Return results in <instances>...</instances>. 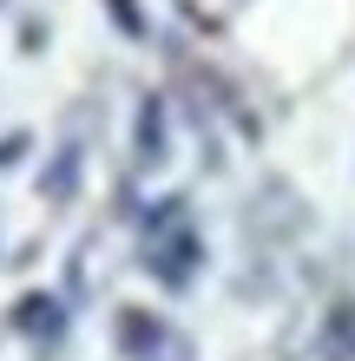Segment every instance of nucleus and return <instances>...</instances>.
Wrapping results in <instances>:
<instances>
[{"label":"nucleus","instance_id":"obj_8","mask_svg":"<svg viewBox=\"0 0 355 361\" xmlns=\"http://www.w3.org/2000/svg\"><path fill=\"white\" fill-rule=\"evenodd\" d=\"M20 152H27V138H20V132H13V138H0V164H13Z\"/></svg>","mask_w":355,"mask_h":361},{"label":"nucleus","instance_id":"obj_1","mask_svg":"<svg viewBox=\"0 0 355 361\" xmlns=\"http://www.w3.org/2000/svg\"><path fill=\"white\" fill-rule=\"evenodd\" d=\"M198 257H204V243L191 237V230H172L164 243H152V250H145V269H152L164 289H184V283L198 276Z\"/></svg>","mask_w":355,"mask_h":361},{"label":"nucleus","instance_id":"obj_3","mask_svg":"<svg viewBox=\"0 0 355 361\" xmlns=\"http://www.w3.org/2000/svg\"><path fill=\"white\" fill-rule=\"evenodd\" d=\"M13 329L33 335V342H40V335H59V329H66L59 295H20V302H13Z\"/></svg>","mask_w":355,"mask_h":361},{"label":"nucleus","instance_id":"obj_4","mask_svg":"<svg viewBox=\"0 0 355 361\" xmlns=\"http://www.w3.org/2000/svg\"><path fill=\"white\" fill-rule=\"evenodd\" d=\"M316 348H323V361H355V302H336L323 315Z\"/></svg>","mask_w":355,"mask_h":361},{"label":"nucleus","instance_id":"obj_7","mask_svg":"<svg viewBox=\"0 0 355 361\" xmlns=\"http://www.w3.org/2000/svg\"><path fill=\"white\" fill-rule=\"evenodd\" d=\"M106 7H112V20H119L125 33H145V13L132 7V0H106Z\"/></svg>","mask_w":355,"mask_h":361},{"label":"nucleus","instance_id":"obj_6","mask_svg":"<svg viewBox=\"0 0 355 361\" xmlns=\"http://www.w3.org/2000/svg\"><path fill=\"white\" fill-rule=\"evenodd\" d=\"M73 184H79V152L66 145V152L53 158V171L40 178V190H47V197H73Z\"/></svg>","mask_w":355,"mask_h":361},{"label":"nucleus","instance_id":"obj_2","mask_svg":"<svg viewBox=\"0 0 355 361\" xmlns=\"http://www.w3.org/2000/svg\"><path fill=\"white\" fill-rule=\"evenodd\" d=\"M158 342H164V329H158L152 309H119V355L125 361H152Z\"/></svg>","mask_w":355,"mask_h":361},{"label":"nucleus","instance_id":"obj_5","mask_svg":"<svg viewBox=\"0 0 355 361\" xmlns=\"http://www.w3.org/2000/svg\"><path fill=\"white\" fill-rule=\"evenodd\" d=\"M132 152H138V164H158V158H164V105H158V99H145V105H138Z\"/></svg>","mask_w":355,"mask_h":361}]
</instances>
